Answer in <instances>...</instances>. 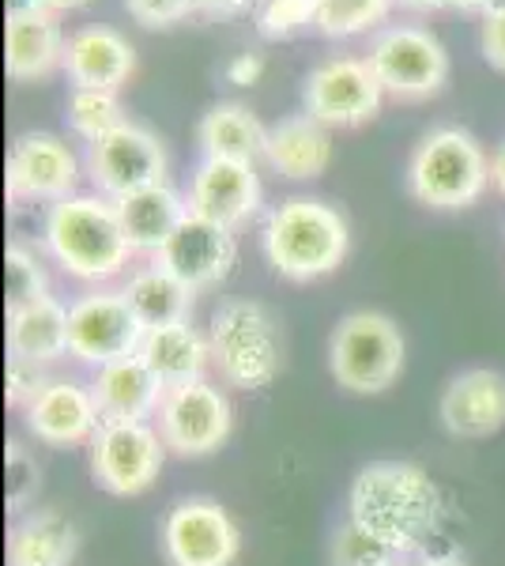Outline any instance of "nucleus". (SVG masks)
Instances as JSON below:
<instances>
[{
  "label": "nucleus",
  "instance_id": "obj_1",
  "mask_svg": "<svg viewBox=\"0 0 505 566\" xmlns=\"http://www.w3.org/2000/svg\"><path fill=\"white\" fill-rule=\"evenodd\" d=\"M351 522L381 536L392 552L408 555L427 544L442 517L438 483L408 461H374L351 480L347 491Z\"/></svg>",
  "mask_w": 505,
  "mask_h": 566
},
{
  "label": "nucleus",
  "instance_id": "obj_2",
  "mask_svg": "<svg viewBox=\"0 0 505 566\" xmlns=\"http://www.w3.org/2000/svg\"><path fill=\"white\" fill-rule=\"evenodd\" d=\"M45 250L69 276L103 283L125 269L128 245L109 197H64L45 212Z\"/></svg>",
  "mask_w": 505,
  "mask_h": 566
},
{
  "label": "nucleus",
  "instance_id": "obj_3",
  "mask_svg": "<svg viewBox=\"0 0 505 566\" xmlns=\"http://www.w3.org/2000/svg\"><path fill=\"white\" fill-rule=\"evenodd\" d=\"M347 219L314 197L283 200L264 223V258L291 283H309L336 272L347 258Z\"/></svg>",
  "mask_w": 505,
  "mask_h": 566
},
{
  "label": "nucleus",
  "instance_id": "obj_4",
  "mask_svg": "<svg viewBox=\"0 0 505 566\" xmlns=\"http://www.w3.org/2000/svg\"><path fill=\"white\" fill-rule=\"evenodd\" d=\"M208 348L219 378L234 389H264L283 367V336L272 310L253 298H227L211 314Z\"/></svg>",
  "mask_w": 505,
  "mask_h": 566
},
{
  "label": "nucleus",
  "instance_id": "obj_5",
  "mask_svg": "<svg viewBox=\"0 0 505 566\" xmlns=\"http://www.w3.org/2000/svg\"><path fill=\"white\" fill-rule=\"evenodd\" d=\"M491 181V163L472 133L434 129L408 163V193L419 205L456 212L483 197Z\"/></svg>",
  "mask_w": 505,
  "mask_h": 566
},
{
  "label": "nucleus",
  "instance_id": "obj_6",
  "mask_svg": "<svg viewBox=\"0 0 505 566\" xmlns=\"http://www.w3.org/2000/svg\"><path fill=\"white\" fill-rule=\"evenodd\" d=\"M328 370L347 392H385L403 370V336L392 317L355 310L333 328Z\"/></svg>",
  "mask_w": 505,
  "mask_h": 566
},
{
  "label": "nucleus",
  "instance_id": "obj_7",
  "mask_svg": "<svg viewBox=\"0 0 505 566\" xmlns=\"http://www.w3.org/2000/svg\"><path fill=\"white\" fill-rule=\"evenodd\" d=\"M167 442L144 419H103L91 438V476L117 499L144 495L162 472Z\"/></svg>",
  "mask_w": 505,
  "mask_h": 566
},
{
  "label": "nucleus",
  "instance_id": "obj_8",
  "mask_svg": "<svg viewBox=\"0 0 505 566\" xmlns=\"http://www.w3.org/2000/svg\"><path fill=\"white\" fill-rule=\"evenodd\" d=\"M159 434L170 453L178 458H208V453L223 450L231 438V400L215 386L186 381V386H170L159 405Z\"/></svg>",
  "mask_w": 505,
  "mask_h": 566
},
{
  "label": "nucleus",
  "instance_id": "obj_9",
  "mask_svg": "<svg viewBox=\"0 0 505 566\" xmlns=\"http://www.w3.org/2000/svg\"><path fill=\"white\" fill-rule=\"evenodd\" d=\"M148 328L133 314L125 291H91L69 306V355L91 367H106L136 355Z\"/></svg>",
  "mask_w": 505,
  "mask_h": 566
},
{
  "label": "nucleus",
  "instance_id": "obj_10",
  "mask_svg": "<svg viewBox=\"0 0 505 566\" xmlns=\"http://www.w3.org/2000/svg\"><path fill=\"white\" fill-rule=\"evenodd\" d=\"M87 175L95 189L109 200H122L136 189H151L167 181V151L159 136L144 125H117L103 140L87 144Z\"/></svg>",
  "mask_w": 505,
  "mask_h": 566
},
{
  "label": "nucleus",
  "instance_id": "obj_11",
  "mask_svg": "<svg viewBox=\"0 0 505 566\" xmlns=\"http://www.w3.org/2000/svg\"><path fill=\"white\" fill-rule=\"evenodd\" d=\"M366 65L374 69L378 84L400 98L434 95L449 76L445 45L422 27H389L370 45Z\"/></svg>",
  "mask_w": 505,
  "mask_h": 566
},
{
  "label": "nucleus",
  "instance_id": "obj_12",
  "mask_svg": "<svg viewBox=\"0 0 505 566\" xmlns=\"http://www.w3.org/2000/svg\"><path fill=\"white\" fill-rule=\"evenodd\" d=\"M162 555L170 566H231L242 552L234 517L211 499H186L162 522Z\"/></svg>",
  "mask_w": 505,
  "mask_h": 566
},
{
  "label": "nucleus",
  "instance_id": "obj_13",
  "mask_svg": "<svg viewBox=\"0 0 505 566\" xmlns=\"http://www.w3.org/2000/svg\"><path fill=\"white\" fill-rule=\"evenodd\" d=\"M381 95L385 87L378 84V76H374V69L366 61L333 57L309 72L302 103H306V114L317 117L320 125L351 129V125H362L378 114Z\"/></svg>",
  "mask_w": 505,
  "mask_h": 566
},
{
  "label": "nucleus",
  "instance_id": "obj_14",
  "mask_svg": "<svg viewBox=\"0 0 505 566\" xmlns=\"http://www.w3.org/2000/svg\"><path fill=\"white\" fill-rule=\"evenodd\" d=\"M238 258L234 231L223 223H211V219L186 212L181 223L173 227V234L155 250V264L167 269L170 276H178L186 287L204 291L211 283L227 280Z\"/></svg>",
  "mask_w": 505,
  "mask_h": 566
},
{
  "label": "nucleus",
  "instance_id": "obj_15",
  "mask_svg": "<svg viewBox=\"0 0 505 566\" xmlns=\"http://www.w3.org/2000/svg\"><path fill=\"white\" fill-rule=\"evenodd\" d=\"M80 181L76 155L53 133H23L8 155V193L15 200H57L72 197Z\"/></svg>",
  "mask_w": 505,
  "mask_h": 566
},
{
  "label": "nucleus",
  "instance_id": "obj_16",
  "mask_svg": "<svg viewBox=\"0 0 505 566\" xmlns=\"http://www.w3.org/2000/svg\"><path fill=\"white\" fill-rule=\"evenodd\" d=\"M189 212L238 231L261 212V178L253 163L204 159L189 186Z\"/></svg>",
  "mask_w": 505,
  "mask_h": 566
},
{
  "label": "nucleus",
  "instance_id": "obj_17",
  "mask_svg": "<svg viewBox=\"0 0 505 566\" xmlns=\"http://www.w3.org/2000/svg\"><path fill=\"white\" fill-rule=\"evenodd\" d=\"M442 427L453 438H491L505 427V374L472 367L456 374L438 400Z\"/></svg>",
  "mask_w": 505,
  "mask_h": 566
},
{
  "label": "nucleus",
  "instance_id": "obj_18",
  "mask_svg": "<svg viewBox=\"0 0 505 566\" xmlns=\"http://www.w3.org/2000/svg\"><path fill=\"white\" fill-rule=\"evenodd\" d=\"M27 431L45 446H80L91 442L103 427V412L95 405V392L76 381H50L31 405L23 408Z\"/></svg>",
  "mask_w": 505,
  "mask_h": 566
},
{
  "label": "nucleus",
  "instance_id": "obj_19",
  "mask_svg": "<svg viewBox=\"0 0 505 566\" xmlns=\"http://www.w3.org/2000/svg\"><path fill=\"white\" fill-rule=\"evenodd\" d=\"M64 65V39L53 12L31 4L8 12L4 31V69L12 80H39Z\"/></svg>",
  "mask_w": 505,
  "mask_h": 566
},
{
  "label": "nucleus",
  "instance_id": "obj_20",
  "mask_svg": "<svg viewBox=\"0 0 505 566\" xmlns=\"http://www.w3.org/2000/svg\"><path fill=\"white\" fill-rule=\"evenodd\" d=\"M91 392H95L103 419H144L148 423L151 416H159L167 386L155 378V370L140 355H125V359L98 367Z\"/></svg>",
  "mask_w": 505,
  "mask_h": 566
},
{
  "label": "nucleus",
  "instance_id": "obj_21",
  "mask_svg": "<svg viewBox=\"0 0 505 566\" xmlns=\"http://www.w3.org/2000/svg\"><path fill=\"white\" fill-rule=\"evenodd\" d=\"M136 50L128 45L125 34L109 31V27H87V31L72 34L64 45V72L76 87H98L117 91L133 76Z\"/></svg>",
  "mask_w": 505,
  "mask_h": 566
},
{
  "label": "nucleus",
  "instance_id": "obj_22",
  "mask_svg": "<svg viewBox=\"0 0 505 566\" xmlns=\"http://www.w3.org/2000/svg\"><path fill=\"white\" fill-rule=\"evenodd\" d=\"M264 159L280 170L283 178H320L333 163V136L328 125H320L317 117L295 114L283 117L269 129L264 140Z\"/></svg>",
  "mask_w": 505,
  "mask_h": 566
},
{
  "label": "nucleus",
  "instance_id": "obj_23",
  "mask_svg": "<svg viewBox=\"0 0 505 566\" xmlns=\"http://www.w3.org/2000/svg\"><path fill=\"white\" fill-rule=\"evenodd\" d=\"M136 355L148 363V367L155 370V378H159L167 389L186 386V381H200L204 378V367L211 363L208 340L189 322L148 328Z\"/></svg>",
  "mask_w": 505,
  "mask_h": 566
},
{
  "label": "nucleus",
  "instance_id": "obj_24",
  "mask_svg": "<svg viewBox=\"0 0 505 566\" xmlns=\"http://www.w3.org/2000/svg\"><path fill=\"white\" fill-rule=\"evenodd\" d=\"M8 352L12 359L53 363L69 352V306L45 295L39 303L8 314Z\"/></svg>",
  "mask_w": 505,
  "mask_h": 566
},
{
  "label": "nucleus",
  "instance_id": "obj_25",
  "mask_svg": "<svg viewBox=\"0 0 505 566\" xmlns=\"http://www.w3.org/2000/svg\"><path fill=\"white\" fill-rule=\"evenodd\" d=\"M117 205V219H122V231L133 250H144V253H155L162 242L173 234V227L181 223V216L189 212L181 205V197L162 181V186H151V189H136Z\"/></svg>",
  "mask_w": 505,
  "mask_h": 566
},
{
  "label": "nucleus",
  "instance_id": "obj_26",
  "mask_svg": "<svg viewBox=\"0 0 505 566\" xmlns=\"http://www.w3.org/2000/svg\"><path fill=\"white\" fill-rule=\"evenodd\" d=\"M80 552L76 525L53 510H34L8 536V566H69Z\"/></svg>",
  "mask_w": 505,
  "mask_h": 566
},
{
  "label": "nucleus",
  "instance_id": "obj_27",
  "mask_svg": "<svg viewBox=\"0 0 505 566\" xmlns=\"http://www.w3.org/2000/svg\"><path fill=\"white\" fill-rule=\"evenodd\" d=\"M200 151L204 159H234V163H253L256 155H264V140L269 129L238 103H219L204 114L197 129Z\"/></svg>",
  "mask_w": 505,
  "mask_h": 566
},
{
  "label": "nucleus",
  "instance_id": "obj_28",
  "mask_svg": "<svg viewBox=\"0 0 505 566\" xmlns=\"http://www.w3.org/2000/svg\"><path fill=\"white\" fill-rule=\"evenodd\" d=\"M192 295L197 291L186 287L178 276H170L167 269L151 264V269H140L125 287V298L133 306V314L140 317L144 328H159V325H173V322H189L192 310Z\"/></svg>",
  "mask_w": 505,
  "mask_h": 566
},
{
  "label": "nucleus",
  "instance_id": "obj_29",
  "mask_svg": "<svg viewBox=\"0 0 505 566\" xmlns=\"http://www.w3.org/2000/svg\"><path fill=\"white\" fill-rule=\"evenodd\" d=\"M69 122L87 144H95V140H103L106 133H114L117 125H125V114H122V103H117L114 91L76 87L72 91V103H69Z\"/></svg>",
  "mask_w": 505,
  "mask_h": 566
},
{
  "label": "nucleus",
  "instance_id": "obj_30",
  "mask_svg": "<svg viewBox=\"0 0 505 566\" xmlns=\"http://www.w3.org/2000/svg\"><path fill=\"white\" fill-rule=\"evenodd\" d=\"M392 0H317V31L333 39H351V34L370 31L385 20Z\"/></svg>",
  "mask_w": 505,
  "mask_h": 566
},
{
  "label": "nucleus",
  "instance_id": "obj_31",
  "mask_svg": "<svg viewBox=\"0 0 505 566\" xmlns=\"http://www.w3.org/2000/svg\"><path fill=\"white\" fill-rule=\"evenodd\" d=\"M400 563V552H392L381 536L347 517L333 536V566H392Z\"/></svg>",
  "mask_w": 505,
  "mask_h": 566
},
{
  "label": "nucleus",
  "instance_id": "obj_32",
  "mask_svg": "<svg viewBox=\"0 0 505 566\" xmlns=\"http://www.w3.org/2000/svg\"><path fill=\"white\" fill-rule=\"evenodd\" d=\"M4 280H8V314H15V310L39 303V298H45L50 291H45V272L39 258H34L31 250H23V245H8L4 253Z\"/></svg>",
  "mask_w": 505,
  "mask_h": 566
},
{
  "label": "nucleus",
  "instance_id": "obj_33",
  "mask_svg": "<svg viewBox=\"0 0 505 566\" xmlns=\"http://www.w3.org/2000/svg\"><path fill=\"white\" fill-rule=\"evenodd\" d=\"M317 23V0H264L256 15V31L264 39H291L302 27Z\"/></svg>",
  "mask_w": 505,
  "mask_h": 566
},
{
  "label": "nucleus",
  "instance_id": "obj_34",
  "mask_svg": "<svg viewBox=\"0 0 505 566\" xmlns=\"http://www.w3.org/2000/svg\"><path fill=\"white\" fill-rule=\"evenodd\" d=\"M4 461H8V510H23L42 488L39 461L23 450V442H8Z\"/></svg>",
  "mask_w": 505,
  "mask_h": 566
},
{
  "label": "nucleus",
  "instance_id": "obj_35",
  "mask_svg": "<svg viewBox=\"0 0 505 566\" xmlns=\"http://www.w3.org/2000/svg\"><path fill=\"white\" fill-rule=\"evenodd\" d=\"M8 386H4V397L12 408H27L39 392L50 386V378L42 374V363H27V359H12L8 355Z\"/></svg>",
  "mask_w": 505,
  "mask_h": 566
},
{
  "label": "nucleus",
  "instance_id": "obj_36",
  "mask_svg": "<svg viewBox=\"0 0 505 566\" xmlns=\"http://www.w3.org/2000/svg\"><path fill=\"white\" fill-rule=\"evenodd\" d=\"M125 8L144 27H170L197 12V0H125Z\"/></svg>",
  "mask_w": 505,
  "mask_h": 566
},
{
  "label": "nucleus",
  "instance_id": "obj_37",
  "mask_svg": "<svg viewBox=\"0 0 505 566\" xmlns=\"http://www.w3.org/2000/svg\"><path fill=\"white\" fill-rule=\"evenodd\" d=\"M483 57L498 72H505V12L483 20Z\"/></svg>",
  "mask_w": 505,
  "mask_h": 566
},
{
  "label": "nucleus",
  "instance_id": "obj_38",
  "mask_svg": "<svg viewBox=\"0 0 505 566\" xmlns=\"http://www.w3.org/2000/svg\"><path fill=\"white\" fill-rule=\"evenodd\" d=\"M261 72H264V61L256 57V53H242V57H234L231 65H227V80L238 87H250V84H256Z\"/></svg>",
  "mask_w": 505,
  "mask_h": 566
},
{
  "label": "nucleus",
  "instance_id": "obj_39",
  "mask_svg": "<svg viewBox=\"0 0 505 566\" xmlns=\"http://www.w3.org/2000/svg\"><path fill=\"white\" fill-rule=\"evenodd\" d=\"M197 8L208 15H234L245 8V0H197Z\"/></svg>",
  "mask_w": 505,
  "mask_h": 566
},
{
  "label": "nucleus",
  "instance_id": "obj_40",
  "mask_svg": "<svg viewBox=\"0 0 505 566\" xmlns=\"http://www.w3.org/2000/svg\"><path fill=\"white\" fill-rule=\"evenodd\" d=\"M445 8H456V12H483L486 15V0H445Z\"/></svg>",
  "mask_w": 505,
  "mask_h": 566
},
{
  "label": "nucleus",
  "instance_id": "obj_41",
  "mask_svg": "<svg viewBox=\"0 0 505 566\" xmlns=\"http://www.w3.org/2000/svg\"><path fill=\"white\" fill-rule=\"evenodd\" d=\"M491 178L498 181V189L505 193V148H502L498 155H494V163H491Z\"/></svg>",
  "mask_w": 505,
  "mask_h": 566
},
{
  "label": "nucleus",
  "instance_id": "obj_42",
  "mask_svg": "<svg viewBox=\"0 0 505 566\" xmlns=\"http://www.w3.org/2000/svg\"><path fill=\"white\" fill-rule=\"evenodd\" d=\"M39 8H45V12H64V8H80L84 0H34Z\"/></svg>",
  "mask_w": 505,
  "mask_h": 566
},
{
  "label": "nucleus",
  "instance_id": "obj_43",
  "mask_svg": "<svg viewBox=\"0 0 505 566\" xmlns=\"http://www.w3.org/2000/svg\"><path fill=\"white\" fill-rule=\"evenodd\" d=\"M419 566H467V563L456 559V555H434V559H422Z\"/></svg>",
  "mask_w": 505,
  "mask_h": 566
},
{
  "label": "nucleus",
  "instance_id": "obj_44",
  "mask_svg": "<svg viewBox=\"0 0 505 566\" xmlns=\"http://www.w3.org/2000/svg\"><path fill=\"white\" fill-rule=\"evenodd\" d=\"M400 4L415 8V12H430V8H445V0H400Z\"/></svg>",
  "mask_w": 505,
  "mask_h": 566
},
{
  "label": "nucleus",
  "instance_id": "obj_45",
  "mask_svg": "<svg viewBox=\"0 0 505 566\" xmlns=\"http://www.w3.org/2000/svg\"><path fill=\"white\" fill-rule=\"evenodd\" d=\"M505 12V0H486V15H498Z\"/></svg>",
  "mask_w": 505,
  "mask_h": 566
},
{
  "label": "nucleus",
  "instance_id": "obj_46",
  "mask_svg": "<svg viewBox=\"0 0 505 566\" xmlns=\"http://www.w3.org/2000/svg\"><path fill=\"white\" fill-rule=\"evenodd\" d=\"M392 566H403V563H392Z\"/></svg>",
  "mask_w": 505,
  "mask_h": 566
}]
</instances>
